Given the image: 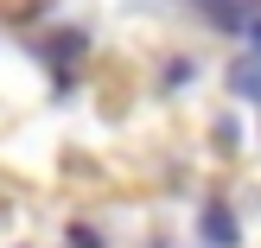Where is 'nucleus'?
<instances>
[{
	"instance_id": "nucleus-5",
	"label": "nucleus",
	"mask_w": 261,
	"mask_h": 248,
	"mask_svg": "<svg viewBox=\"0 0 261 248\" xmlns=\"http://www.w3.org/2000/svg\"><path fill=\"white\" fill-rule=\"evenodd\" d=\"M242 38H249V45H255V58H261V7H255V19H249V32H242Z\"/></svg>"
},
{
	"instance_id": "nucleus-1",
	"label": "nucleus",
	"mask_w": 261,
	"mask_h": 248,
	"mask_svg": "<svg viewBox=\"0 0 261 248\" xmlns=\"http://www.w3.org/2000/svg\"><path fill=\"white\" fill-rule=\"evenodd\" d=\"M198 229H204V242H211V248H236V242H242V229H236V216H229L223 204H211V210L198 216Z\"/></svg>"
},
{
	"instance_id": "nucleus-3",
	"label": "nucleus",
	"mask_w": 261,
	"mask_h": 248,
	"mask_svg": "<svg viewBox=\"0 0 261 248\" xmlns=\"http://www.w3.org/2000/svg\"><path fill=\"white\" fill-rule=\"evenodd\" d=\"M76 51H83V32H58L51 38V64H70Z\"/></svg>"
},
{
	"instance_id": "nucleus-2",
	"label": "nucleus",
	"mask_w": 261,
	"mask_h": 248,
	"mask_svg": "<svg viewBox=\"0 0 261 248\" xmlns=\"http://www.w3.org/2000/svg\"><path fill=\"white\" fill-rule=\"evenodd\" d=\"M229 89L249 96V102H261V58H242L236 70H229Z\"/></svg>"
},
{
	"instance_id": "nucleus-4",
	"label": "nucleus",
	"mask_w": 261,
	"mask_h": 248,
	"mask_svg": "<svg viewBox=\"0 0 261 248\" xmlns=\"http://www.w3.org/2000/svg\"><path fill=\"white\" fill-rule=\"evenodd\" d=\"M70 248H102V236H96V229H83V223H76V229H70Z\"/></svg>"
}]
</instances>
